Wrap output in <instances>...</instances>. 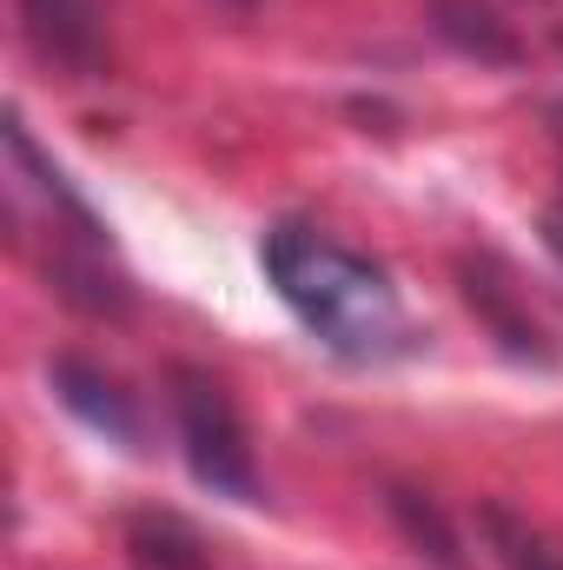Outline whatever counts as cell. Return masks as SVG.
<instances>
[{
	"mask_svg": "<svg viewBox=\"0 0 563 570\" xmlns=\"http://www.w3.org/2000/svg\"><path fill=\"white\" fill-rule=\"evenodd\" d=\"M127 564L134 570H213V544L179 511H134L127 518Z\"/></svg>",
	"mask_w": 563,
	"mask_h": 570,
	"instance_id": "obj_9",
	"label": "cell"
},
{
	"mask_svg": "<svg viewBox=\"0 0 563 570\" xmlns=\"http://www.w3.org/2000/svg\"><path fill=\"white\" fill-rule=\"evenodd\" d=\"M266 273L279 285V298L298 312V325L318 332L332 352L385 358V352L405 345V305H398L392 279L372 259L318 239L312 226L266 233Z\"/></svg>",
	"mask_w": 563,
	"mask_h": 570,
	"instance_id": "obj_1",
	"label": "cell"
},
{
	"mask_svg": "<svg viewBox=\"0 0 563 570\" xmlns=\"http://www.w3.org/2000/svg\"><path fill=\"white\" fill-rule=\"evenodd\" d=\"M551 246H557V253H563V213H557V219H551Z\"/></svg>",
	"mask_w": 563,
	"mask_h": 570,
	"instance_id": "obj_11",
	"label": "cell"
},
{
	"mask_svg": "<svg viewBox=\"0 0 563 570\" xmlns=\"http://www.w3.org/2000/svg\"><path fill=\"white\" fill-rule=\"evenodd\" d=\"M47 285H53V298H67V305L87 312V318H127V312H134L127 273L107 266L100 233H73V239H60V246L47 253Z\"/></svg>",
	"mask_w": 563,
	"mask_h": 570,
	"instance_id": "obj_6",
	"label": "cell"
},
{
	"mask_svg": "<svg viewBox=\"0 0 563 570\" xmlns=\"http://www.w3.org/2000/svg\"><path fill=\"white\" fill-rule=\"evenodd\" d=\"M20 33L67 80H100L113 67V7L107 0H20Z\"/></svg>",
	"mask_w": 563,
	"mask_h": 570,
	"instance_id": "obj_3",
	"label": "cell"
},
{
	"mask_svg": "<svg viewBox=\"0 0 563 570\" xmlns=\"http://www.w3.org/2000/svg\"><path fill=\"white\" fill-rule=\"evenodd\" d=\"M53 399L80 419L87 431H100V438H113V444H127V451H146V425H140V405L127 399V385L113 379V372H100L93 358H73V352H60L53 358Z\"/></svg>",
	"mask_w": 563,
	"mask_h": 570,
	"instance_id": "obj_5",
	"label": "cell"
},
{
	"mask_svg": "<svg viewBox=\"0 0 563 570\" xmlns=\"http://www.w3.org/2000/svg\"><path fill=\"white\" fill-rule=\"evenodd\" d=\"M431 33L444 47H457L464 60H477V67H524L517 27L484 0H431Z\"/></svg>",
	"mask_w": 563,
	"mask_h": 570,
	"instance_id": "obj_7",
	"label": "cell"
},
{
	"mask_svg": "<svg viewBox=\"0 0 563 570\" xmlns=\"http://www.w3.org/2000/svg\"><path fill=\"white\" fill-rule=\"evenodd\" d=\"M233 7H253V0H233Z\"/></svg>",
	"mask_w": 563,
	"mask_h": 570,
	"instance_id": "obj_12",
	"label": "cell"
},
{
	"mask_svg": "<svg viewBox=\"0 0 563 570\" xmlns=\"http://www.w3.org/2000/svg\"><path fill=\"white\" fill-rule=\"evenodd\" d=\"M477 531H484V551L497 558V570H563V551L511 504H477Z\"/></svg>",
	"mask_w": 563,
	"mask_h": 570,
	"instance_id": "obj_10",
	"label": "cell"
},
{
	"mask_svg": "<svg viewBox=\"0 0 563 570\" xmlns=\"http://www.w3.org/2000/svg\"><path fill=\"white\" fill-rule=\"evenodd\" d=\"M457 292H464V305L484 318V332L511 352V358H537V365H551L557 352H551V338H544V325L531 318V305H524V292L511 285V273L491 259V253H464L457 259Z\"/></svg>",
	"mask_w": 563,
	"mask_h": 570,
	"instance_id": "obj_4",
	"label": "cell"
},
{
	"mask_svg": "<svg viewBox=\"0 0 563 570\" xmlns=\"http://www.w3.org/2000/svg\"><path fill=\"white\" fill-rule=\"evenodd\" d=\"M166 385H172V419H179V444H186L192 478L219 498L259 504V458H253V431L239 419L233 392L199 365H172Z\"/></svg>",
	"mask_w": 563,
	"mask_h": 570,
	"instance_id": "obj_2",
	"label": "cell"
},
{
	"mask_svg": "<svg viewBox=\"0 0 563 570\" xmlns=\"http://www.w3.org/2000/svg\"><path fill=\"white\" fill-rule=\"evenodd\" d=\"M385 511H392L398 538H405L431 570H471L457 524L437 511V498H431V491H418V484H385Z\"/></svg>",
	"mask_w": 563,
	"mask_h": 570,
	"instance_id": "obj_8",
	"label": "cell"
}]
</instances>
